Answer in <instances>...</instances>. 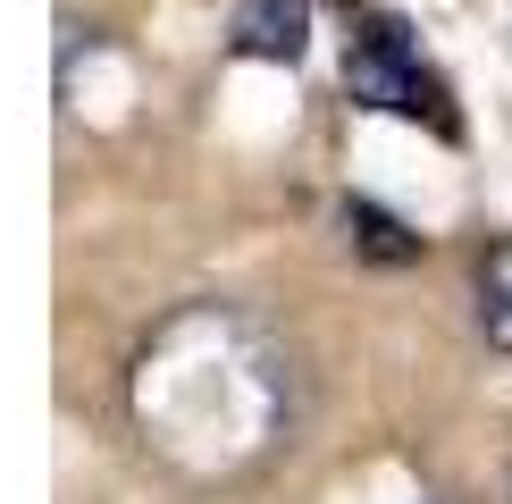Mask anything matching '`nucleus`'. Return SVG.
<instances>
[{
	"label": "nucleus",
	"instance_id": "1",
	"mask_svg": "<svg viewBox=\"0 0 512 504\" xmlns=\"http://www.w3.org/2000/svg\"><path fill=\"white\" fill-rule=\"evenodd\" d=\"M135 412L177 462L194 471H236L277 437L286 412V370L277 353L227 311H185L177 328L143 353Z\"/></svg>",
	"mask_w": 512,
	"mask_h": 504
},
{
	"label": "nucleus",
	"instance_id": "2",
	"mask_svg": "<svg viewBox=\"0 0 512 504\" xmlns=\"http://www.w3.org/2000/svg\"><path fill=\"white\" fill-rule=\"evenodd\" d=\"M345 93L361 101V110L420 118V126H437V135H462V118H454V101H445V84L429 76V59L403 42L395 17H370V26L353 34V51H345Z\"/></svg>",
	"mask_w": 512,
	"mask_h": 504
},
{
	"label": "nucleus",
	"instance_id": "3",
	"mask_svg": "<svg viewBox=\"0 0 512 504\" xmlns=\"http://www.w3.org/2000/svg\"><path fill=\"white\" fill-rule=\"evenodd\" d=\"M311 0H236V51L244 59H303Z\"/></svg>",
	"mask_w": 512,
	"mask_h": 504
},
{
	"label": "nucleus",
	"instance_id": "4",
	"mask_svg": "<svg viewBox=\"0 0 512 504\" xmlns=\"http://www.w3.org/2000/svg\"><path fill=\"white\" fill-rule=\"evenodd\" d=\"M345 236H353V252H370V261H420V236L403 219H387L378 202H345Z\"/></svg>",
	"mask_w": 512,
	"mask_h": 504
},
{
	"label": "nucleus",
	"instance_id": "5",
	"mask_svg": "<svg viewBox=\"0 0 512 504\" xmlns=\"http://www.w3.org/2000/svg\"><path fill=\"white\" fill-rule=\"evenodd\" d=\"M479 328H487V336H496V345L512 353V236H504V244L479 261Z\"/></svg>",
	"mask_w": 512,
	"mask_h": 504
}]
</instances>
